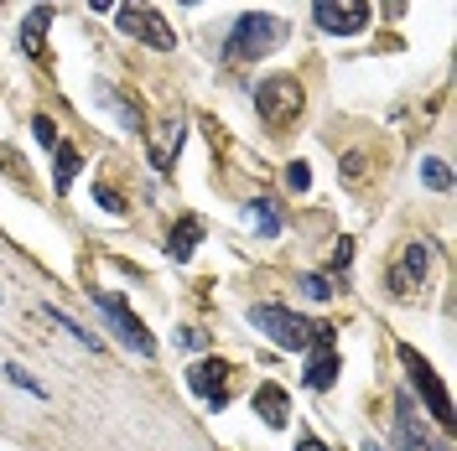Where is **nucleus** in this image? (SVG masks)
Instances as JSON below:
<instances>
[{
  "instance_id": "f257e3e1",
  "label": "nucleus",
  "mask_w": 457,
  "mask_h": 451,
  "mask_svg": "<svg viewBox=\"0 0 457 451\" xmlns=\"http://www.w3.org/2000/svg\"><path fill=\"white\" fill-rule=\"evenodd\" d=\"M291 27H286L281 16H265V11H250V16H239L234 31H228V62H260V57L281 53Z\"/></svg>"
},
{
  "instance_id": "f03ea898",
  "label": "nucleus",
  "mask_w": 457,
  "mask_h": 451,
  "mask_svg": "<svg viewBox=\"0 0 457 451\" xmlns=\"http://www.w3.org/2000/svg\"><path fill=\"white\" fill-rule=\"evenodd\" d=\"M250 322H255L276 348H286V353H307V348L328 332V322H307V316H296V311H286V307H270V301L250 307Z\"/></svg>"
},
{
  "instance_id": "7ed1b4c3",
  "label": "nucleus",
  "mask_w": 457,
  "mask_h": 451,
  "mask_svg": "<svg viewBox=\"0 0 457 451\" xmlns=\"http://www.w3.org/2000/svg\"><path fill=\"white\" fill-rule=\"evenodd\" d=\"M302 104H307V94H302V78H291V73H270L255 84V110L270 130H286L302 114Z\"/></svg>"
},
{
  "instance_id": "20e7f679",
  "label": "nucleus",
  "mask_w": 457,
  "mask_h": 451,
  "mask_svg": "<svg viewBox=\"0 0 457 451\" xmlns=\"http://www.w3.org/2000/svg\"><path fill=\"white\" fill-rule=\"evenodd\" d=\"M114 27L125 31V37H136V42H145V47H156V53L177 47V31L167 27V16L151 0H120L114 5Z\"/></svg>"
},
{
  "instance_id": "39448f33",
  "label": "nucleus",
  "mask_w": 457,
  "mask_h": 451,
  "mask_svg": "<svg viewBox=\"0 0 457 451\" xmlns=\"http://www.w3.org/2000/svg\"><path fill=\"white\" fill-rule=\"evenodd\" d=\"M427 270H431V244L427 239H411V244L400 250V259L390 265V275H385L390 296H395V301H416V291L427 285Z\"/></svg>"
},
{
  "instance_id": "423d86ee",
  "label": "nucleus",
  "mask_w": 457,
  "mask_h": 451,
  "mask_svg": "<svg viewBox=\"0 0 457 451\" xmlns=\"http://www.w3.org/2000/svg\"><path fill=\"white\" fill-rule=\"evenodd\" d=\"M400 364L411 368V384L421 390V399H427V410H431V421L436 425H453V399H447V390H442V379H436V368L416 353V348H405L400 342Z\"/></svg>"
},
{
  "instance_id": "0eeeda50",
  "label": "nucleus",
  "mask_w": 457,
  "mask_h": 451,
  "mask_svg": "<svg viewBox=\"0 0 457 451\" xmlns=\"http://www.w3.org/2000/svg\"><path fill=\"white\" fill-rule=\"evenodd\" d=\"M312 21L328 37H359L370 27V0H312Z\"/></svg>"
},
{
  "instance_id": "6e6552de",
  "label": "nucleus",
  "mask_w": 457,
  "mask_h": 451,
  "mask_svg": "<svg viewBox=\"0 0 457 451\" xmlns=\"http://www.w3.org/2000/svg\"><path fill=\"white\" fill-rule=\"evenodd\" d=\"M99 311L110 316L114 338L125 342V348H130L136 358H156V338L145 332V322H141V316H136V311H130V307H125L120 296H99Z\"/></svg>"
},
{
  "instance_id": "1a4fd4ad",
  "label": "nucleus",
  "mask_w": 457,
  "mask_h": 451,
  "mask_svg": "<svg viewBox=\"0 0 457 451\" xmlns=\"http://www.w3.org/2000/svg\"><path fill=\"white\" fill-rule=\"evenodd\" d=\"M228 373L234 368L224 358H198V364L187 368V384H193V395L208 405V410H224L228 405Z\"/></svg>"
},
{
  "instance_id": "9d476101",
  "label": "nucleus",
  "mask_w": 457,
  "mask_h": 451,
  "mask_svg": "<svg viewBox=\"0 0 457 451\" xmlns=\"http://www.w3.org/2000/svg\"><path fill=\"white\" fill-rule=\"evenodd\" d=\"M307 384L312 390H333L338 384V348H333V327L312 342V364H307Z\"/></svg>"
},
{
  "instance_id": "9b49d317",
  "label": "nucleus",
  "mask_w": 457,
  "mask_h": 451,
  "mask_svg": "<svg viewBox=\"0 0 457 451\" xmlns=\"http://www.w3.org/2000/svg\"><path fill=\"white\" fill-rule=\"evenodd\" d=\"M395 447L400 451H431L427 430H421V421H416V405L400 395L395 399Z\"/></svg>"
},
{
  "instance_id": "f8f14e48",
  "label": "nucleus",
  "mask_w": 457,
  "mask_h": 451,
  "mask_svg": "<svg viewBox=\"0 0 457 451\" xmlns=\"http://www.w3.org/2000/svg\"><path fill=\"white\" fill-rule=\"evenodd\" d=\"M198 239H203V218H193V213H187V218H177V228L167 234V254L177 259V265H187V259H193V250H198Z\"/></svg>"
},
{
  "instance_id": "ddd939ff",
  "label": "nucleus",
  "mask_w": 457,
  "mask_h": 451,
  "mask_svg": "<svg viewBox=\"0 0 457 451\" xmlns=\"http://www.w3.org/2000/svg\"><path fill=\"white\" fill-rule=\"evenodd\" d=\"M255 410H260V421L270 425V430H281V425H286V410H291V399H286L281 384H260V390H255Z\"/></svg>"
},
{
  "instance_id": "4468645a",
  "label": "nucleus",
  "mask_w": 457,
  "mask_h": 451,
  "mask_svg": "<svg viewBox=\"0 0 457 451\" xmlns=\"http://www.w3.org/2000/svg\"><path fill=\"white\" fill-rule=\"evenodd\" d=\"M47 27H53V5H37L27 21H21V47H27V57H42V37H47Z\"/></svg>"
},
{
  "instance_id": "2eb2a0df",
  "label": "nucleus",
  "mask_w": 457,
  "mask_h": 451,
  "mask_svg": "<svg viewBox=\"0 0 457 451\" xmlns=\"http://www.w3.org/2000/svg\"><path fill=\"white\" fill-rule=\"evenodd\" d=\"M245 224L255 228L260 239H276V234H281V213H276V202L270 198H255L250 208H245Z\"/></svg>"
},
{
  "instance_id": "dca6fc26",
  "label": "nucleus",
  "mask_w": 457,
  "mask_h": 451,
  "mask_svg": "<svg viewBox=\"0 0 457 451\" xmlns=\"http://www.w3.org/2000/svg\"><path fill=\"white\" fill-rule=\"evenodd\" d=\"M73 176H79V151L73 145H62L57 141V171H53V182H57V198L73 187Z\"/></svg>"
},
{
  "instance_id": "f3484780",
  "label": "nucleus",
  "mask_w": 457,
  "mask_h": 451,
  "mask_svg": "<svg viewBox=\"0 0 457 451\" xmlns=\"http://www.w3.org/2000/svg\"><path fill=\"white\" fill-rule=\"evenodd\" d=\"M42 316H47V322H53V327H68V332H73V338L84 342V348H99V338H94V332H88V327H79V322H73V316H62V311H57V307H42Z\"/></svg>"
},
{
  "instance_id": "a211bd4d",
  "label": "nucleus",
  "mask_w": 457,
  "mask_h": 451,
  "mask_svg": "<svg viewBox=\"0 0 457 451\" xmlns=\"http://www.w3.org/2000/svg\"><path fill=\"white\" fill-rule=\"evenodd\" d=\"M421 182H427L431 193H447V187H453V171H447V161H436V156H431V161H421Z\"/></svg>"
},
{
  "instance_id": "6ab92c4d",
  "label": "nucleus",
  "mask_w": 457,
  "mask_h": 451,
  "mask_svg": "<svg viewBox=\"0 0 457 451\" xmlns=\"http://www.w3.org/2000/svg\"><path fill=\"white\" fill-rule=\"evenodd\" d=\"M94 198H99V208H104V213H114V218L125 213V202H120V193H114V187H104V182H94Z\"/></svg>"
},
{
  "instance_id": "aec40b11",
  "label": "nucleus",
  "mask_w": 457,
  "mask_h": 451,
  "mask_svg": "<svg viewBox=\"0 0 457 451\" xmlns=\"http://www.w3.org/2000/svg\"><path fill=\"white\" fill-rule=\"evenodd\" d=\"M286 182H291L296 193H307V187H312V171H307V161H291V167H286Z\"/></svg>"
},
{
  "instance_id": "412c9836",
  "label": "nucleus",
  "mask_w": 457,
  "mask_h": 451,
  "mask_svg": "<svg viewBox=\"0 0 457 451\" xmlns=\"http://www.w3.org/2000/svg\"><path fill=\"white\" fill-rule=\"evenodd\" d=\"M302 291H307L312 301H328V296H333V285L322 281V275H302Z\"/></svg>"
},
{
  "instance_id": "4be33fe9",
  "label": "nucleus",
  "mask_w": 457,
  "mask_h": 451,
  "mask_svg": "<svg viewBox=\"0 0 457 451\" xmlns=\"http://www.w3.org/2000/svg\"><path fill=\"white\" fill-rule=\"evenodd\" d=\"M31 130H37V141H42V145H57V125L47 119V114H37V119H31Z\"/></svg>"
},
{
  "instance_id": "5701e85b",
  "label": "nucleus",
  "mask_w": 457,
  "mask_h": 451,
  "mask_svg": "<svg viewBox=\"0 0 457 451\" xmlns=\"http://www.w3.org/2000/svg\"><path fill=\"white\" fill-rule=\"evenodd\" d=\"M0 171H11V176H21V182H27V171H21V156H16L11 145H0Z\"/></svg>"
},
{
  "instance_id": "b1692460",
  "label": "nucleus",
  "mask_w": 457,
  "mask_h": 451,
  "mask_svg": "<svg viewBox=\"0 0 457 451\" xmlns=\"http://www.w3.org/2000/svg\"><path fill=\"white\" fill-rule=\"evenodd\" d=\"M348 259H353V239H338V250H333V270H348Z\"/></svg>"
},
{
  "instance_id": "393cba45",
  "label": "nucleus",
  "mask_w": 457,
  "mask_h": 451,
  "mask_svg": "<svg viewBox=\"0 0 457 451\" xmlns=\"http://www.w3.org/2000/svg\"><path fill=\"white\" fill-rule=\"evenodd\" d=\"M343 171L359 182V176H364V151H348V156H343Z\"/></svg>"
},
{
  "instance_id": "a878e982",
  "label": "nucleus",
  "mask_w": 457,
  "mask_h": 451,
  "mask_svg": "<svg viewBox=\"0 0 457 451\" xmlns=\"http://www.w3.org/2000/svg\"><path fill=\"white\" fill-rule=\"evenodd\" d=\"M296 451H328V447H322L317 436H302V447H296Z\"/></svg>"
},
{
  "instance_id": "bb28decb",
  "label": "nucleus",
  "mask_w": 457,
  "mask_h": 451,
  "mask_svg": "<svg viewBox=\"0 0 457 451\" xmlns=\"http://www.w3.org/2000/svg\"><path fill=\"white\" fill-rule=\"evenodd\" d=\"M88 5H94V11H114V0H88Z\"/></svg>"
},
{
  "instance_id": "cd10ccee",
  "label": "nucleus",
  "mask_w": 457,
  "mask_h": 451,
  "mask_svg": "<svg viewBox=\"0 0 457 451\" xmlns=\"http://www.w3.org/2000/svg\"><path fill=\"white\" fill-rule=\"evenodd\" d=\"M385 5H390V16H400V11H405V0H385Z\"/></svg>"
},
{
  "instance_id": "c85d7f7f",
  "label": "nucleus",
  "mask_w": 457,
  "mask_h": 451,
  "mask_svg": "<svg viewBox=\"0 0 457 451\" xmlns=\"http://www.w3.org/2000/svg\"><path fill=\"white\" fill-rule=\"evenodd\" d=\"M364 451H385V447H379V441H370V447H364Z\"/></svg>"
},
{
  "instance_id": "c756f323",
  "label": "nucleus",
  "mask_w": 457,
  "mask_h": 451,
  "mask_svg": "<svg viewBox=\"0 0 457 451\" xmlns=\"http://www.w3.org/2000/svg\"><path fill=\"white\" fill-rule=\"evenodd\" d=\"M182 5H198V0H182Z\"/></svg>"
}]
</instances>
